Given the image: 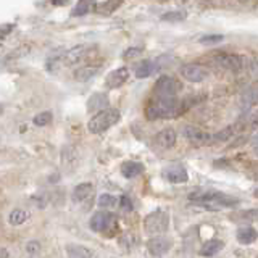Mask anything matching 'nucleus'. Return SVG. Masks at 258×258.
<instances>
[{
  "label": "nucleus",
  "instance_id": "1",
  "mask_svg": "<svg viewBox=\"0 0 258 258\" xmlns=\"http://www.w3.org/2000/svg\"><path fill=\"white\" fill-rule=\"evenodd\" d=\"M196 99L187 97L184 100L177 99H155L153 102L147 103L145 107V118L147 119H160V118H176L185 113L190 105H194Z\"/></svg>",
  "mask_w": 258,
  "mask_h": 258
},
{
  "label": "nucleus",
  "instance_id": "2",
  "mask_svg": "<svg viewBox=\"0 0 258 258\" xmlns=\"http://www.w3.org/2000/svg\"><path fill=\"white\" fill-rule=\"evenodd\" d=\"M121 118V113L118 108H103L102 111H97V115H94L87 123L89 133L92 134H100L103 131H107L111 126H115Z\"/></svg>",
  "mask_w": 258,
  "mask_h": 258
},
{
  "label": "nucleus",
  "instance_id": "3",
  "mask_svg": "<svg viewBox=\"0 0 258 258\" xmlns=\"http://www.w3.org/2000/svg\"><path fill=\"white\" fill-rule=\"evenodd\" d=\"M189 200L196 202V204H216L221 207H236L239 205V199L228 196L224 192L218 190H199L189 194Z\"/></svg>",
  "mask_w": 258,
  "mask_h": 258
},
{
  "label": "nucleus",
  "instance_id": "4",
  "mask_svg": "<svg viewBox=\"0 0 258 258\" xmlns=\"http://www.w3.org/2000/svg\"><path fill=\"white\" fill-rule=\"evenodd\" d=\"M182 89V84L179 83V79H176L173 76H160L153 87V94L157 99H176V95L179 94Z\"/></svg>",
  "mask_w": 258,
  "mask_h": 258
},
{
  "label": "nucleus",
  "instance_id": "5",
  "mask_svg": "<svg viewBox=\"0 0 258 258\" xmlns=\"http://www.w3.org/2000/svg\"><path fill=\"white\" fill-rule=\"evenodd\" d=\"M169 226V215L163 210H155V212L149 213L144 220V229L147 234H161L168 229Z\"/></svg>",
  "mask_w": 258,
  "mask_h": 258
},
{
  "label": "nucleus",
  "instance_id": "6",
  "mask_svg": "<svg viewBox=\"0 0 258 258\" xmlns=\"http://www.w3.org/2000/svg\"><path fill=\"white\" fill-rule=\"evenodd\" d=\"M89 52H91V45H87V44L73 47L70 50L60 53V64L71 67V64H75V63H81L89 55Z\"/></svg>",
  "mask_w": 258,
  "mask_h": 258
},
{
  "label": "nucleus",
  "instance_id": "7",
  "mask_svg": "<svg viewBox=\"0 0 258 258\" xmlns=\"http://www.w3.org/2000/svg\"><path fill=\"white\" fill-rule=\"evenodd\" d=\"M181 76L189 83H202L208 78V70L197 63H185L181 67Z\"/></svg>",
  "mask_w": 258,
  "mask_h": 258
},
{
  "label": "nucleus",
  "instance_id": "8",
  "mask_svg": "<svg viewBox=\"0 0 258 258\" xmlns=\"http://www.w3.org/2000/svg\"><path fill=\"white\" fill-rule=\"evenodd\" d=\"M89 224H91V229L94 232H103L110 229L113 224H116V220H115V216L108 212H97L91 218V223Z\"/></svg>",
  "mask_w": 258,
  "mask_h": 258
},
{
  "label": "nucleus",
  "instance_id": "9",
  "mask_svg": "<svg viewBox=\"0 0 258 258\" xmlns=\"http://www.w3.org/2000/svg\"><path fill=\"white\" fill-rule=\"evenodd\" d=\"M215 61L220 64L224 70H231V71H237L244 67L245 58L240 55H232V53H218L215 56Z\"/></svg>",
  "mask_w": 258,
  "mask_h": 258
},
{
  "label": "nucleus",
  "instance_id": "10",
  "mask_svg": "<svg viewBox=\"0 0 258 258\" xmlns=\"http://www.w3.org/2000/svg\"><path fill=\"white\" fill-rule=\"evenodd\" d=\"M129 79V70L127 68H118L115 71H110L105 78V84L108 89H118L123 86Z\"/></svg>",
  "mask_w": 258,
  "mask_h": 258
},
{
  "label": "nucleus",
  "instance_id": "11",
  "mask_svg": "<svg viewBox=\"0 0 258 258\" xmlns=\"http://www.w3.org/2000/svg\"><path fill=\"white\" fill-rule=\"evenodd\" d=\"M171 247H173V242L166 237H153L147 242V250L153 256H160L169 252Z\"/></svg>",
  "mask_w": 258,
  "mask_h": 258
},
{
  "label": "nucleus",
  "instance_id": "12",
  "mask_svg": "<svg viewBox=\"0 0 258 258\" xmlns=\"http://www.w3.org/2000/svg\"><path fill=\"white\" fill-rule=\"evenodd\" d=\"M165 177L171 184H184L189 181V174L185 171V168L181 165H171L165 169Z\"/></svg>",
  "mask_w": 258,
  "mask_h": 258
},
{
  "label": "nucleus",
  "instance_id": "13",
  "mask_svg": "<svg viewBox=\"0 0 258 258\" xmlns=\"http://www.w3.org/2000/svg\"><path fill=\"white\" fill-rule=\"evenodd\" d=\"M155 142L163 149H171L176 144V131L171 127L161 129V131L155 136Z\"/></svg>",
  "mask_w": 258,
  "mask_h": 258
},
{
  "label": "nucleus",
  "instance_id": "14",
  "mask_svg": "<svg viewBox=\"0 0 258 258\" xmlns=\"http://www.w3.org/2000/svg\"><path fill=\"white\" fill-rule=\"evenodd\" d=\"M184 136L192 142H204L205 144V142L212 141V136L207 134L205 131H202L200 127H196V126H185L184 127Z\"/></svg>",
  "mask_w": 258,
  "mask_h": 258
},
{
  "label": "nucleus",
  "instance_id": "15",
  "mask_svg": "<svg viewBox=\"0 0 258 258\" xmlns=\"http://www.w3.org/2000/svg\"><path fill=\"white\" fill-rule=\"evenodd\" d=\"M99 71L100 67H97V64H86V67H81L75 71V79L79 83H86V81L92 79Z\"/></svg>",
  "mask_w": 258,
  "mask_h": 258
},
{
  "label": "nucleus",
  "instance_id": "16",
  "mask_svg": "<svg viewBox=\"0 0 258 258\" xmlns=\"http://www.w3.org/2000/svg\"><path fill=\"white\" fill-rule=\"evenodd\" d=\"M144 173V165L139 163V161H124L123 165H121V174L127 179H131V177H136Z\"/></svg>",
  "mask_w": 258,
  "mask_h": 258
},
{
  "label": "nucleus",
  "instance_id": "17",
  "mask_svg": "<svg viewBox=\"0 0 258 258\" xmlns=\"http://www.w3.org/2000/svg\"><path fill=\"white\" fill-rule=\"evenodd\" d=\"M237 240L240 242L242 245H248L252 244V242H255L258 239V231L250 228V226H244V228H240L236 234Z\"/></svg>",
  "mask_w": 258,
  "mask_h": 258
},
{
  "label": "nucleus",
  "instance_id": "18",
  "mask_svg": "<svg viewBox=\"0 0 258 258\" xmlns=\"http://www.w3.org/2000/svg\"><path fill=\"white\" fill-rule=\"evenodd\" d=\"M224 248V242L223 240H218V239H213V240H208L205 242L204 245L200 248V255L202 256H213L216 255L218 252H221Z\"/></svg>",
  "mask_w": 258,
  "mask_h": 258
},
{
  "label": "nucleus",
  "instance_id": "19",
  "mask_svg": "<svg viewBox=\"0 0 258 258\" xmlns=\"http://www.w3.org/2000/svg\"><path fill=\"white\" fill-rule=\"evenodd\" d=\"M67 253L70 258H94L92 250H89L87 247H83V245H76V244H68Z\"/></svg>",
  "mask_w": 258,
  "mask_h": 258
},
{
  "label": "nucleus",
  "instance_id": "20",
  "mask_svg": "<svg viewBox=\"0 0 258 258\" xmlns=\"http://www.w3.org/2000/svg\"><path fill=\"white\" fill-rule=\"evenodd\" d=\"M92 192H94V185L92 184H89V182L79 184L75 187V190H73V202H83L87 197H91Z\"/></svg>",
  "mask_w": 258,
  "mask_h": 258
},
{
  "label": "nucleus",
  "instance_id": "21",
  "mask_svg": "<svg viewBox=\"0 0 258 258\" xmlns=\"http://www.w3.org/2000/svg\"><path fill=\"white\" fill-rule=\"evenodd\" d=\"M155 70H157L155 63L150 61V60H144L136 70V78L137 79H147L149 76H152V73Z\"/></svg>",
  "mask_w": 258,
  "mask_h": 258
},
{
  "label": "nucleus",
  "instance_id": "22",
  "mask_svg": "<svg viewBox=\"0 0 258 258\" xmlns=\"http://www.w3.org/2000/svg\"><path fill=\"white\" fill-rule=\"evenodd\" d=\"M107 103H108V97L107 95H105V94H95V95L91 97V99H89L87 110L89 111H95V110L102 111V107H105Z\"/></svg>",
  "mask_w": 258,
  "mask_h": 258
},
{
  "label": "nucleus",
  "instance_id": "23",
  "mask_svg": "<svg viewBox=\"0 0 258 258\" xmlns=\"http://www.w3.org/2000/svg\"><path fill=\"white\" fill-rule=\"evenodd\" d=\"M185 18H187V12L185 10H171L160 16V20L166 23H179V21H184Z\"/></svg>",
  "mask_w": 258,
  "mask_h": 258
},
{
  "label": "nucleus",
  "instance_id": "24",
  "mask_svg": "<svg viewBox=\"0 0 258 258\" xmlns=\"http://www.w3.org/2000/svg\"><path fill=\"white\" fill-rule=\"evenodd\" d=\"M119 7L121 2H107V0H103V2H95V12L99 15H111Z\"/></svg>",
  "mask_w": 258,
  "mask_h": 258
},
{
  "label": "nucleus",
  "instance_id": "25",
  "mask_svg": "<svg viewBox=\"0 0 258 258\" xmlns=\"http://www.w3.org/2000/svg\"><path fill=\"white\" fill-rule=\"evenodd\" d=\"M28 218H29L28 210L16 208V210H13V212L10 213V216H8V221H10V224H13V226H20V224H23L24 221H26Z\"/></svg>",
  "mask_w": 258,
  "mask_h": 258
},
{
  "label": "nucleus",
  "instance_id": "26",
  "mask_svg": "<svg viewBox=\"0 0 258 258\" xmlns=\"http://www.w3.org/2000/svg\"><path fill=\"white\" fill-rule=\"evenodd\" d=\"M92 8H95V2H87V0H83V2H78L76 7L73 8L71 16H84L91 12Z\"/></svg>",
  "mask_w": 258,
  "mask_h": 258
},
{
  "label": "nucleus",
  "instance_id": "27",
  "mask_svg": "<svg viewBox=\"0 0 258 258\" xmlns=\"http://www.w3.org/2000/svg\"><path fill=\"white\" fill-rule=\"evenodd\" d=\"M234 220H237V221H255V220H258V208L245 210V212H240L237 215H234Z\"/></svg>",
  "mask_w": 258,
  "mask_h": 258
},
{
  "label": "nucleus",
  "instance_id": "28",
  "mask_svg": "<svg viewBox=\"0 0 258 258\" xmlns=\"http://www.w3.org/2000/svg\"><path fill=\"white\" fill-rule=\"evenodd\" d=\"M29 53V47L28 45H23V47H18V48H15V50H12L10 53H8L5 58H4V63H8V61H13L16 58H21V56L24 55H28Z\"/></svg>",
  "mask_w": 258,
  "mask_h": 258
},
{
  "label": "nucleus",
  "instance_id": "29",
  "mask_svg": "<svg viewBox=\"0 0 258 258\" xmlns=\"http://www.w3.org/2000/svg\"><path fill=\"white\" fill-rule=\"evenodd\" d=\"M52 119H53L52 111H42V113H39L37 116H34L32 123H34L36 126H39V127H42V126H47Z\"/></svg>",
  "mask_w": 258,
  "mask_h": 258
},
{
  "label": "nucleus",
  "instance_id": "30",
  "mask_svg": "<svg viewBox=\"0 0 258 258\" xmlns=\"http://www.w3.org/2000/svg\"><path fill=\"white\" fill-rule=\"evenodd\" d=\"M118 202L119 200L116 197L110 196V194H102V196L99 197V205L102 208H113V207L118 205Z\"/></svg>",
  "mask_w": 258,
  "mask_h": 258
},
{
  "label": "nucleus",
  "instance_id": "31",
  "mask_svg": "<svg viewBox=\"0 0 258 258\" xmlns=\"http://www.w3.org/2000/svg\"><path fill=\"white\" fill-rule=\"evenodd\" d=\"M223 39H224L223 34H208V36H202L199 39V42L204 44V45H215L218 42H221Z\"/></svg>",
  "mask_w": 258,
  "mask_h": 258
},
{
  "label": "nucleus",
  "instance_id": "32",
  "mask_svg": "<svg viewBox=\"0 0 258 258\" xmlns=\"http://www.w3.org/2000/svg\"><path fill=\"white\" fill-rule=\"evenodd\" d=\"M142 52L144 50L141 47H129L123 52V60H133V58H136V56H139Z\"/></svg>",
  "mask_w": 258,
  "mask_h": 258
},
{
  "label": "nucleus",
  "instance_id": "33",
  "mask_svg": "<svg viewBox=\"0 0 258 258\" xmlns=\"http://www.w3.org/2000/svg\"><path fill=\"white\" fill-rule=\"evenodd\" d=\"M231 136H232V127H226V129H223V131L218 133V134L212 136V141H210V142H216V141H228Z\"/></svg>",
  "mask_w": 258,
  "mask_h": 258
},
{
  "label": "nucleus",
  "instance_id": "34",
  "mask_svg": "<svg viewBox=\"0 0 258 258\" xmlns=\"http://www.w3.org/2000/svg\"><path fill=\"white\" fill-rule=\"evenodd\" d=\"M13 29H15V24H13V23H12V24H10V23H4V24H2V28H0V37L5 39Z\"/></svg>",
  "mask_w": 258,
  "mask_h": 258
},
{
  "label": "nucleus",
  "instance_id": "35",
  "mask_svg": "<svg viewBox=\"0 0 258 258\" xmlns=\"http://www.w3.org/2000/svg\"><path fill=\"white\" fill-rule=\"evenodd\" d=\"M39 248H40V245H39V242H37V240H29L28 244H26V250H28V253H29V255L37 253V252H39Z\"/></svg>",
  "mask_w": 258,
  "mask_h": 258
},
{
  "label": "nucleus",
  "instance_id": "36",
  "mask_svg": "<svg viewBox=\"0 0 258 258\" xmlns=\"http://www.w3.org/2000/svg\"><path fill=\"white\" fill-rule=\"evenodd\" d=\"M119 202H121V208H123V210H127V212H129V210L133 208V202H131V199H129L127 196H123V197L119 199Z\"/></svg>",
  "mask_w": 258,
  "mask_h": 258
},
{
  "label": "nucleus",
  "instance_id": "37",
  "mask_svg": "<svg viewBox=\"0 0 258 258\" xmlns=\"http://www.w3.org/2000/svg\"><path fill=\"white\" fill-rule=\"evenodd\" d=\"M252 147H253V152H255V155L258 157V133L253 136V139H252Z\"/></svg>",
  "mask_w": 258,
  "mask_h": 258
},
{
  "label": "nucleus",
  "instance_id": "38",
  "mask_svg": "<svg viewBox=\"0 0 258 258\" xmlns=\"http://www.w3.org/2000/svg\"><path fill=\"white\" fill-rule=\"evenodd\" d=\"M53 5H58V7H64V5H68L70 2H67V0H64V2H52Z\"/></svg>",
  "mask_w": 258,
  "mask_h": 258
},
{
  "label": "nucleus",
  "instance_id": "39",
  "mask_svg": "<svg viewBox=\"0 0 258 258\" xmlns=\"http://www.w3.org/2000/svg\"><path fill=\"white\" fill-rule=\"evenodd\" d=\"M7 255H8V253H7V250L2 248V258H7Z\"/></svg>",
  "mask_w": 258,
  "mask_h": 258
},
{
  "label": "nucleus",
  "instance_id": "40",
  "mask_svg": "<svg viewBox=\"0 0 258 258\" xmlns=\"http://www.w3.org/2000/svg\"><path fill=\"white\" fill-rule=\"evenodd\" d=\"M21 258H31V255H26V256H21Z\"/></svg>",
  "mask_w": 258,
  "mask_h": 258
}]
</instances>
